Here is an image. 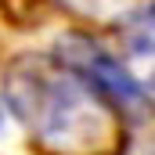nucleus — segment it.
<instances>
[{
    "label": "nucleus",
    "instance_id": "obj_4",
    "mask_svg": "<svg viewBox=\"0 0 155 155\" xmlns=\"http://www.w3.org/2000/svg\"><path fill=\"white\" fill-rule=\"evenodd\" d=\"M72 15H83V18H97V22H105L112 11L119 7V0H61Z\"/></svg>",
    "mask_w": 155,
    "mask_h": 155
},
{
    "label": "nucleus",
    "instance_id": "obj_3",
    "mask_svg": "<svg viewBox=\"0 0 155 155\" xmlns=\"http://www.w3.org/2000/svg\"><path fill=\"white\" fill-rule=\"evenodd\" d=\"M116 29H123V40L134 54H152V4L130 15H116Z\"/></svg>",
    "mask_w": 155,
    "mask_h": 155
},
{
    "label": "nucleus",
    "instance_id": "obj_6",
    "mask_svg": "<svg viewBox=\"0 0 155 155\" xmlns=\"http://www.w3.org/2000/svg\"><path fill=\"white\" fill-rule=\"evenodd\" d=\"M0 126H4V108H0Z\"/></svg>",
    "mask_w": 155,
    "mask_h": 155
},
{
    "label": "nucleus",
    "instance_id": "obj_2",
    "mask_svg": "<svg viewBox=\"0 0 155 155\" xmlns=\"http://www.w3.org/2000/svg\"><path fill=\"white\" fill-rule=\"evenodd\" d=\"M69 69H76L79 76L87 79L119 116L126 119H144L148 105H152V94L141 79L134 76L123 61H119L112 51H105L101 43H94L90 36H61L58 40V51H54Z\"/></svg>",
    "mask_w": 155,
    "mask_h": 155
},
{
    "label": "nucleus",
    "instance_id": "obj_5",
    "mask_svg": "<svg viewBox=\"0 0 155 155\" xmlns=\"http://www.w3.org/2000/svg\"><path fill=\"white\" fill-rule=\"evenodd\" d=\"M36 7H40V0H0V11L15 25H29L36 18Z\"/></svg>",
    "mask_w": 155,
    "mask_h": 155
},
{
    "label": "nucleus",
    "instance_id": "obj_1",
    "mask_svg": "<svg viewBox=\"0 0 155 155\" xmlns=\"http://www.w3.org/2000/svg\"><path fill=\"white\" fill-rule=\"evenodd\" d=\"M4 101L43 155H123V116L58 54H18L4 69Z\"/></svg>",
    "mask_w": 155,
    "mask_h": 155
}]
</instances>
